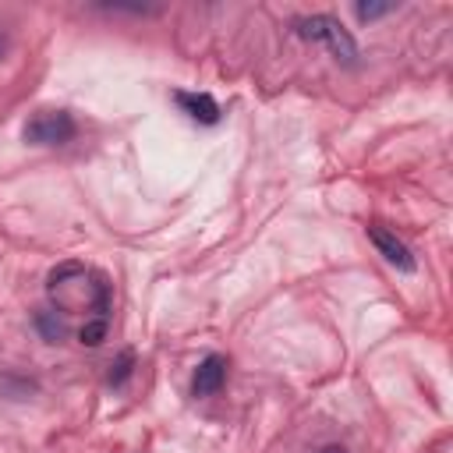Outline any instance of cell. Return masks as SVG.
<instances>
[{
	"label": "cell",
	"mask_w": 453,
	"mask_h": 453,
	"mask_svg": "<svg viewBox=\"0 0 453 453\" xmlns=\"http://www.w3.org/2000/svg\"><path fill=\"white\" fill-rule=\"evenodd\" d=\"M4 53H7V35L0 32V60H4Z\"/></svg>",
	"instance_id": "12"
},
{
	"label": "cell",
	"mask_w": 453,
	"mask_h": 453,
	"mask_svg": "<svg viewBox=\"0 0 453 453\" xmlns=\"http://www.w3.org/2000/svg\"><path fill=\"white\" fill-rule=\"evenodd\" d=\"M294 32H297L301 39L326 42V46L333 50V57L343 60V64H354V57H357L354 35H350L333 14H308V18H297V21H294Z\"/></svg>",
	"instance_id": "1"
},
{
	"label": "cell",
	"mask_w": 453,
	"mask_h": 453,
	"mask_svg": "<svg viewBox=\"0 0 453 453\" xmlns=\"http://www.w3.org/2000/svg\"><path fill=\"white\" fill-rule=\"evenodd\" d=\"M368 241L379 248V255H382L389 265H396L400 273H414V255L407 251V244H403L396 234H389V230H382V226H368Z\"/></svg>",
	"instance_id": "3"
},
{
	"label": "cell",
	"mask_w": 453,
	"mask_h": 453,
	"mask_svg": "<svg viewBox=\"0 0 453 453\" xmlns=\"http://www.w3.org/2000/svg\"><path fill=\"white\" fill-rule=\"evenodd\" d=\"M74 131H78V124L67 110H39L25 124V142H32V145H64V142L74 138Z\"/></svg>",
	"instance_id": "2"
},
{
	"label": "cell",
	"mask_w": 453,
	"mask_h": 453,
	"mask_svg": "<svg viewBox=\"0 0 453 453\" xmlns=\"http://www.w3.org/2000/svg\"><path fill=\"white\" fill-rule=\"evenodd\" d=\"M354 11H357V18H361V21H375V18H382V14H393V11H396V4H365V0H361Z\"/></svg>",
	"instance_id": "9"
},
{
	"label": "cell",
	"mask_w": 453,
	"mask_h": 453,
	"mask_svg": "<svg viewBox=\"0 0 453 453\" xmlns=\"http://www.w3.org/2000/svg\"><path fill=\"white\" fill-rule=\"evenodd\" d=\"M173 99H177V106H180L188 117H195V120H202V124H216V120H219V103H216L209 92H177Z\"/></svg>",
	"instance_id": "5"
},
{
	"label": "cell",
	"mask_w": 453,
	"mask_h": 453,
	"mask_svg": "<svg viewBox=\"0 0 453 453\" xmlns=\"http://www.w3.org/2000/svg\"><path fill=\"white\" fill-rule=\"evenodd\" d=\"M103 11H127V14H159V7H145V4H99Z\"/></svg>",
	"instance_id": "10"
},
{
	"label": "cell",
	"mask_w": 453,
	"mask_h": 453,
	"mask_svg": "<svg viewBox=\"0 0 453 453\" xmlns=\"http://www.w3.org/2000/svg\"><path fill=\"white\" fill-rule=\"evenodd\" d=\"M35 329H39L42 340H50V343H57V340L67 336V326H64V319H57V311H35Z\"/></svg>",
	"instance_id": "6"
},
{
	"label": "cell",
	"mask_w": 453,
	"mask_h": 453,
	"mask_svg": "<svg viewBox=\"0 0 453 453\" xmlns=\"http://www.w3.org/2000/svg\"><path fill=\"white\" fill-rule=\"evenodd\" d=\"M319 453H347L343 446H326V449H319Z\"/></svg>",
	"instance_id": "11"
},
{
	"label": "cell",
	"mask_w": 453,
	"mask_h": 453,
	"mask_svg": "<svg viewBox=\"0 0 453 453\" xmlns=\"http://www.w3.org/2000/svg\"><path fill=\"white\" fill-rule=\"evenodd\" d=\"M78 336H81V343H85V347H99V343H103V336H106V319L99 315V319L85 322Z\"/></svg>",
	"instance_id": "7"
},
{
	"label": "cell",
	"mask_w": 453,
	"mask_h": 453,
	"mask_svg": "<svg viewBox=\"0 0 453 453\" xmlns=\"http://www.w3.org/2000/svg\"><path fill=\"white\" fill-rule=\"evenodd\" d=\"M223 379H226V357H219V354H209V357L198 365L191 389H195V396H212V393H219Z\"/></svg>",
	"instance_id": "4"
},
{
	"label": "cell",
	"mask_w": 453,
	"mask_h": 453,
	"mask_svg": "<svg viewBox=\"0 0 453 453\" xmlns=\"http://www.w3.org/2000/svg\"><path fill=\"white\" fill-rule=\"evenodd\" d=\"M131 365H134V354H131V350H124V354L110 365V382H113V386H120V382L131 375Z\"/></svg>",
	"instance_id": "8"
}]
</instances>
